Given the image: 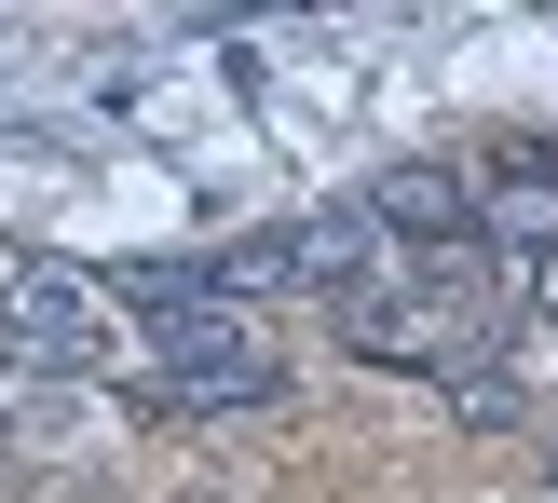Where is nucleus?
<instances>
[{"label": "nucleus", "instance_id": "1", "mask_svg": "<svg viewBox=\"0 0 558 503\" xmlns=\"http://www.w3.org/2000/svg\"><path fill=\"white\" fill-rule=\"evenodd\" d=\"M0 354H27V368H96L109 354V272L41 259V245H0Z\"/></svg>", "mask_w": 558, "mask_h": 503}, {"label": "nucleus", "instance_id": "2", "mask_svg": "<svg viewBox=\"0 0 558 503\" xmlns=\"http://www.w3.org/2000/svg\"><path fill=\"white\" fill-rule=\"evenodd\" d=\"M272 381H287V368H272V341L232 314V299H205V314L163 327V408H191V422H218V408H259Z\"/></svg>", "mask_w": 558, "mask_h": 503}, {"label": "nucleus", "instance_id": "3", "mask_svg": "<svg viewBox=\"0 0 558 503\" xmlns=\"http://www.w3.org/2000/svg\"><path fill=\"white\" fill-rule=\"evenodd\" d=\"M368 218L396 245H423V259H436V245H477V191H463L450 163H396V177H368Z\"/></svg>", "mask_w": 558, "mask_h": 503}, {"label": "nucleus", "instance_id": "4", "mask_svg": "<svg viewBox=\"0 0 558 503\" xmlns=\"http://www.w3.org/2000/svg\"><path fill=\"white\" fill-rule=\"evenodd\" d=\"M477 232L558 245V150H545V136H505V150L477 163Z\"/></svg>", "mask_w": 558, "mask_h": 503}, {"label": "nucleus", "instance_id": "5", "mask_svg": "<svg viewBox=\"0 0 558 503\" xmlns=\"http://www.w3.org/2000/svg\"><path fill=\"white\" fill-rule=\"evenodd\" d=\"M272 286H314V232H245V245H218V299H272Z\"/></svg>", "mask_w": 558, "mask_h": 503}, {"label": "nucleus", "instance_id": "6", "mask_svg": "<svg viewBox=\"0 0 558 503\" xmlns=\"http://www.w3.org/2000/svg\"><path fill=\"white\" fill-rule=\"evenodd\" d=\"M450 408H463L477 435H518V408H532V395H518L505 368H463V381H450Z\"/></svg>", "mask_w": 558, "mask_h": 503}, {"label": "nucleus", "instance_id": "7", "mask_svg": "<svg viewBox=\"0 0 558 503\" xmlns=\"http://www.w3.org/2000/svg\"><path fill=\"white\" fill-rule=\"evenodd\" d=\"M532 299H545V314H558V245H545V259H532Z\"/></svg>", "mask_w": 558, "mask_h": 503}, {"label": "nucleus", "instance_id": "8", "mask_svg": "<svg viewBox=\"0 0 558 503\" xmlns=\"http://www.w3.org/2000/svg\"><path fill=\"white\" fill-rule=\"evenodd\" d=\"M545 490H558V463H545Z\"/></svg>", "mask_w": 558, "mask_h": 503}]
</instances>
